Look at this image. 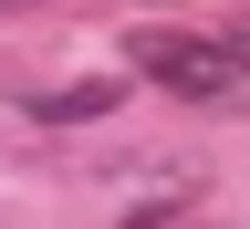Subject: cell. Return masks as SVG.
<instances>
[{"label": "cell", "mask_w": 250, "mask_h": 229, "mask_svg": "<svg viewBox=\"0 0 250 229\" xmlns=\"http://www.w3.org/2000/svg\"><path fill=\"white\" fill-rule=\"evenodd\" d=\"M125 62H136L146 83H167L177 104L250 115V42H240V31H136Z\"/></svg>", "instance_id": "1"}, {"label": "cell", "mask_w": 250, "mask_h": 229, "mask_svg": "<svg viewBox=\"0 0 250 229\" xmlns=\"http://www.w3.org/2000/svg\"><path fill=\"white\" fill-rule=\"evenodd\" d=\"M104 104H125L115 83H62V94H21V115H31V125H94Z\"/></svg>", "instance_id": "2"}, {"label": "cell", "mask_w": 250, "mask_h": 229, "mask_svg": "<svg viewBox=\"0 0 250 229\" xmlns=\"http://www.w3.org/2000/svg\"><path fill=\"white\" fill-rule=\"evenodd\" d=\"M177 229H250V208H198V219H177Z\"/></svg>", "instance_id": "3"}, {"label": "cell", "mask_w": 250, "mask_h": 229, "mask_svg": "<svg viewBox=\"0 0 250 229\" xmlns=\"http://www.w3.org/2000/svg\"><path fill=\"white\" fill-rule=\"evenodd\" d=\"M0 11H31V0H0Z\"/></svg>", "instance_id": "4"}, {"label": "cell", "mask_w": 250, "mask_h": 229, "mask_svg": "<svg viewBox=\"0 0 250 229\" xmlns=\"http://www.w3.org/2000/svg\"><path fill=\"white\" fill-rule=\"evenodd\" d=\"M240 42H250V21H240Z\"/></svg>", "instance_id": "5"}]
</instances>
